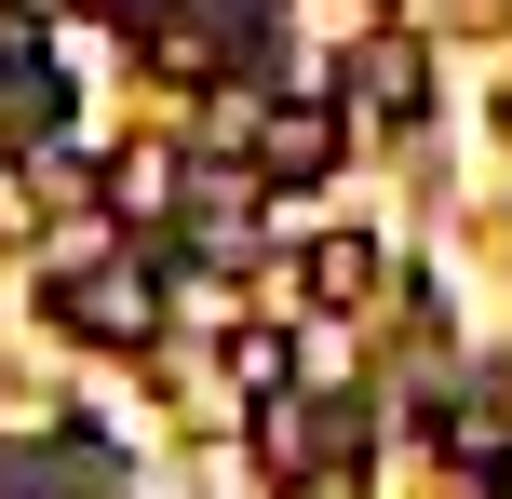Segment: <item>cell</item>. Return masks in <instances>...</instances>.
Returning a JSON list of instances; mask_svg holds the SVG:
<instances>
[{"label": "cell", "mask_w": 512, "mask_h": 499, "mask_svg": "<svg viewBox=\"0 0 512 499\" xmlns=\"http://www.w3.org/2000/svg\"><path fill=\"white\" fill-rule=\"evenodd\" d=\"M41 311L68 324V338H95V351H149V338H162V270H149V257L54 270V284H41Z\"/></svg>", "instance_id": "cell-1"}, {"label": "cell", "mask_w": 512, "mask_h": 499, "mask_svg": "<svg viewBox=\"0 0 512 499\" xmlns=\"http://www.w3.org/2000/svg\"><path fill=\"white\" fill-rule=\"evenodd\" d=\"M256 176H270V189L337 176V108H324V95H283V108H256Z\"/></svg>", "instance_id": "cell-2"}, {"label": "cell", "mask_w": 512, "mask_h": 499, "mask_svg": "<svg viewBox=\"0 0 512 499\" xmlns=\"http://www.w3.org/2000/svg\"><path fill=\"white\" fill-rule=\"evenodd\" d=\"M54 122H68V68H54L41 41H14V27H0V149H41Z\"/></svg>", "instance_id": "cell-3"}, {"label": "cell", "mask_w": 512, "mask_h": 499, "mask_svg": "<svg viewBox=\"0 0 512 499\" xmlns=\"http://www.w3.org/2000/svg\"><path fill=\"white\" fill-rule=\"evenodd\" d=\"M351 95H364V122H418V108H432V54H418V41H364L351 54Z\"/></svg>", "instance_id": "cell-4"}, {"label": "cell", "mask_w": 512, "mask_h": 499, "mask_svg": "<svg viewBox=\"0 0 512 499\" xmlns=\"http://www.w3.org/2000/svg\"><path fill=\"white\" fill-rule=\"evenodd\" d=\"M176 149H122V162H108V176H95V203L108 216H135V230H162V216H176Z\"/></svg>", "instance_id": "cell-5"}, {"label": "cell", "mask_w": 512, "mask_h": 499, "mask_svg": "<svg viewBox=\"0 0 512 499\" xmlns=\"http://www.w3.org/2000/svg\"><path fill=\"white\" fill-rule=\"evenodd\" d=\"M256 459H270L283 486H297V473H324V419H310L297 392H270V405H256Z\"/></svg>", "instance_id": "cell-6"}, {"label": "cell", "mask_w": 512, "mask_h": 499, "mask_svg": "<svg viewBox=\"0 0 512 499\" xmlns=\"http://www.w3.org/2000/svg\"><path fill=\"white\" fill-rule=\"evenodd\" d=\"M310 297H324V311H364V297H378V243H364V230L310 243Z\"/></svg>", "instance_id": "cell-7"}, {"label": "cell", "mask_w": 512, "mask_h": 499, "mask_svg": "<svg viewBox=\"0 0 512 499\" xmlns=\"http://www.w3.org/2000/svg\"><path fill=\"white\" fill-rule=\"evenodd\" d=\"M230 378H243L256 405H270V392H297V351H283L270 324H243V351H230Z\"/></svg>", "instance_id": "cell-8"}, {"label": "cell", "mask_w": 512, "mask_h": 499, "mask_svg": "<svg viewBox=\"0 0 512 499\" xmlns=\"http://www.w3.org/2000/svg\"><path fill=\"white\" fill-rule=\"evenodd\" d=\"M283 499H364V473H351V459H324V473H297Z\"/></svg>", "instance_id": "cell-9"}, {"label": "cell", "mask_w": 512, "mask_h": 499, "mask_svg": "<svg viewBox=\"0 0 512 499\" xmlns=\"http://www.w3.org/2000/svg\"><path fill=\"white\" fill-rule=\"evenodd\" d=\"M95 14H122V27H149V14H162V0H95Z\"/></svg>", "instance_id": "cell-10"}, {"label": "cell", "mask_w": 512, "mask_h": 499, "mask_svg": "<svg viewBox=\"0 0 512 499\" xmlns=\"http://www.w3.org/2000/svg\"><path fill=\"white\" fill-rule=\"evenodd\" d=\"M499 499H512V459H499Z\"/></svg>", "instance_id": "cell-11"}]
</instances>
